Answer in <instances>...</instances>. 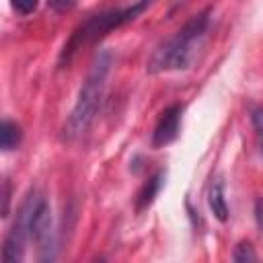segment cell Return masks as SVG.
<instances>
[{
	"mask_svg": "<svg viewBox=\"0 0 263 263\" xmlns=\"http://www.w3.org/2000/svg\"><path fill=\"white\" fill-rule=\"evenodd\" d=\"M33 240L41 251V261L53 259V226L51 210L45 195L39 189H29L21 201L14 222L2 245L4 263H21L25 257V245Z\"/></svg>",
	"mask_w": 263,
	"mask_h": 263,
	"instance_id": "6da1fadb",
	"label": "cell"
},
{
	"mask_svg": "<svg viewBox=\"0 0 263 263\" xmlns=\"http://www.w3.org/2000/svg\"><path fill=\"white\" fill-rule=\"evenodd\" d=\"M111 64H113V55L107 49H101L97 53V58L92 60L90 70H88V74H86V78L78 90L76 103H74L66 123H64V129H62V138L66 142L78 140L92 125V121L101 109V103H103Z\"/></svg>",
	"mask_w": 263,
	"mask_h": 263,
	"instance_id": "7a4b0ae2",
	"label": "cell"
},
{
	"mask_svg": "<svg viewBox=\"0 0 263 263\" xmlns=\"http://www.w3.org/2000/svg\"><path fill=\"white\" fill-rule=\"evenodd\" d=\"M212 21V8H203L195 12L189 21H185L183 27L175 31L168 39H164L160 45L154 47L146 62L148 74H162L171 70H185L191 64L193 47L199 43V39L205 35Z\"/></svg>",
	"mask_w": 263,
	"mask_h": 263,
	"instance_id": "3957f363",
	"label": "cell"
},
{
	"mask_svg": "<svg viewBox=\"0 0 263 263\" xmlns=\"http://www.w3.org/2000/svg\"><path fill=\"white\" fill-rule=\"evenodd\" d=\"M154 0H136L134 4L129 6H123V8H111V10H103V12H97L92 16H88L84 23H80L72 35L68 37V41L64 43L62 51H60V58H58V66L64 68L68 66L76 53L90 45V43H97L101 37H105L109 31L113 29H119L132 21H136Z\"/></svg>",
	"mask_w": 263,
	"mask_h": 263,
	"instance_id": "277c9868",
	"label": "cell"
},
{
	"mask_svg": "<svg viewBox=\"0 0 263 263\" xmlns=\"http://www.w3.org/2000/svg\"><path fill=\"white\" fill-rule=\"evenodd\" d=\"M181 119H183V105L181 103L168 105L156 119V125L152 132V146L164 148V146L173 144L181 132Z\"/></svg>",
	"mask_w": 263,
	"mask_h": 263,
	"instance_id": "5b68a950",
	"label": "cell"
},
{
	"mask_svg": "<svg viewBox=\"0 0 263 263\" xmlns=\"http://www.w3.org/2000/svg\"><path fill=\"white\" fill-rule=\"evenodd\" d=\"M164 181H166V171H164V168L156 171L148 181H144V185L140 187V191H138V195H136V212H138V214L146 212V210L154 203V199H156V195L160 193Z\"/></svg>",
	"mask_w": 263,
	"mask_h": 263,
	"instance_id": "8992f818",
	"label": "cell"
},
{
	"mask_svg": "<svg viewBox=\"0 0 263 263\" xmlns=\"http://www.w3.org/2000/svg\"><path fill=\"white\" fill-rule=\"evenodd\" d=\"M208 205H210V210H212L216 220H220V222L228 220V203H226V197H224V183H222V179H214L210 183Z\"/></svg>",
	"mask_w": 263,
	"mask_h": 263,
	"instance_id": "52a82bcc",
	"label": "cell"
},
{
	"mask_svg": "<svg viewBox=\"0 0 263 263\" xmlns=\"http://www.w3.org/2000/svg\"><path fill=\"white\" fill-rule=\"evenodd\" d=\"M23 140V129L16 121L12 119H2V125H0V148L4 152H10L14 150Z\"/></svg>",
	"mask_w": 263,
	"mask_h": 263,
	"instance_id": "ba28073f",
	"label": "cell"
},
{
	"mask_svg": "<svg viewBox=\"0 0 263 263\" xmlns=\"http://www.w3.org/2000/svg\"><path fill=\"white\" fill-rule=\"evenodd\" d=\"M249 119H251V125H253V132H255L259 154L263 156V107L261 105H253L251 111H249Z\"/></svg>",
	"mask_w": 263,
	"mask_h": 263,
	"instance_id": "9c48e42d",
	"label": "cell"
},
{
	"mask_svg": "<svg viewBox=\"0 0 263 263\" xmlns=\"http://www.w3.org/2000/svg\"><path fill=\"white\" fill-rule=\"evenodd\" d=\"M232 261H236V263L257 261L255 247H253L249 240H240V242H236V247H234V251H232Z\"/></svg>",
	"mask_w": 263,
	"mask_h": 263,
	"instance_id": "30bf717a",
	"label": "cell"
},
{
	"mask_svg": "<svg viewBox=\"0 0 263 263\" xmlns=\"http://www.w3.org/2000/svg\"><path fill=\"white\" fill-rule=\"evenodd\" d=\"M39 0H10V6L18 12V14H31L37 8Z\"/></svg>",
	"mask_w": 263,
	"mask_h": 263,
	"instance_id": "8fae6325",
	"label": "cell"
},
{
	"mask_svg": "<svg viewBox=\"0 0 263 263\" xmlns=\"http://www.w3.org/2000/svg\"><path fill=\"white\" fill-rule=\"evenodd\" d=\"M47 4L58 12H66L76 4V0H47Z\"/></svg>",
	"mask_w": 263,
	"mask_h": 263,
	"instance_id": "7c38bea8",
	"label": "cell"
},
{
	"mask_svg": "<svg viewBox=\"0 0 263 263\" xmlns=\"http://www.w3.org/2000/svg\"><path fill=\"white\" fill-rule=\"evenodd\" d=\"M255 222H257V228L263 232V197L255 201Z\"/></svg>",
	"mask_w": 263,
	"mask_h": 263,
	"instance_id": "4fadbf2b",
	"label": "cell"
}]
</instances>
